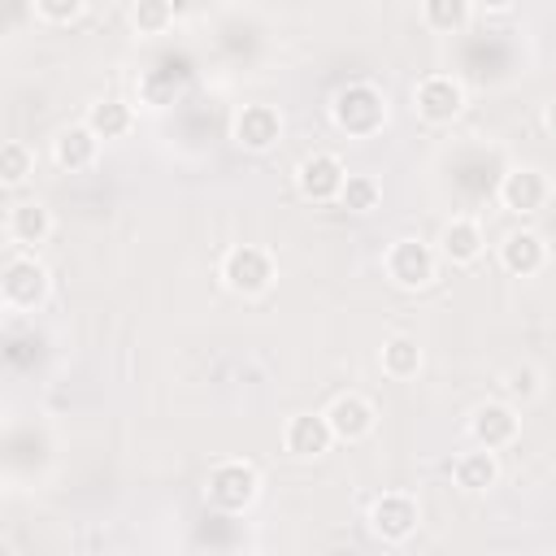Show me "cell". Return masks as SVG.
Instances as JSON below:
<instances>
[{
  "instance_id": "19",
  "label": "cell",
  "mask_w": 556,
  "mask_h": 556,
  "mask_svg": "<svg viewBox=\"0 0 556 556\" xmlns=\"http://www.w3.org/2000/svg\"><path fill=\"white\" fill-rule=\"evenodd\" d=\"M100 139H126L135 130V104L117 100V96H104V100H91L87 104V117H83Z\"/></svg>"
},
{
  "instance_id": "16",
  "label": "cell",
  "mask_w": 556,
  "mask_h": 556,
  "mask_svg": "<svg viewBox=\"0 0 556 556\" xmlns=\"http://www.w3.org/2000/svg\"><path fill=\"white\" fill-rule=\"evenodd\" d=\"M482 248H486V235L473 217H452L439 235V256L452 265H473L482 256Z\"/></svg>"
},
{
  "instance_id": "17",
  "label": "cell",
  "mask_w": 556,
  "mask_h": 556,
  "mask_svg": "<svg viewBox=\"0 0 556 556\" xmlns=\"http://www.w3.org/2000/svg\"><path fill=\"white\" fill-rule=\"evenodd\" d=\"M48 235H52V213H48V204L22 200V204L9 208V239H13L17 248H39Z\"/></svg>"
},
{
  "instance_id": "25",
  "label": "cell",
  "mask_w": 556,
  "mask_h": 556,
  "mask_svg": "<svg viewBox=\"0 0 556 556\" xmlns=\"http://www.w3.org/2000/svg\"><path fill=\"white\" fill-rule=\"evenodd\" d=\"M539 387H543V378H539L534 365H513V369H504V378H500V391H504L508 404H526V400H534Z\"/></svg>"
},
{
  "instance_id": "20",
  "label": "cell",
  "mask_w": 556,
  "mask_h": 556,
  "mask_svg": "<svg viewBox=\"0 0 556 556\" xmlns=\"http://www.w3.org/2000/svg\"><path fill=\"white\" fill-rule=\"evenodd\" d=\"M378 365L387 378L404 382V378H417L421 369V343L413 334H387L382 339V352H378Z\"/></svg>"
},
{
  "instance_id": "22",
  "label": "cell",
  "mask_w": 556,
  "mask_h": 556,
  "mask_svg": "<svg viewBox=\"0 0 556 556\" xmlns=\"http://www.w3.org/2000/svg\"><path fill=\"white\" fill-rule=\"evenodd\" d=\"M378 200H382V182H378L374 174H348V182H343V191H339V204H343L348 213H374Z\"/></svg>"
},
{
  "instance_id": "11",
  "label": "cell",
  "mask_w": 556,
  "mask_h": 556,
  "mask_svg": "<svg viewBox=\"0 0 556 556\" xmlns=\"http://www.w3.org/2000/svg\"><path fill=\"white\" fill-rule=\"evenodd\" d=\"M282 135V113L274 104H243L235 117V143L248 152H269Z\"/></svg>"
},
{
  "instance_id": "27",
  "label": "cell",
  "mask_w": 556,
  "mask_h": 556,
  "mask_svg": "<svg viewBox=\"0 0 556 556\" xmlns=\"http://www.w3.org/2000/svg\"><path fill=\"white\" fill-rule=\"evenodd\" d=\"M473 4H478V9H486V13H508L517 0H473Z\"/></svg>"
},
{
  "instance_id": "3",
  "label": "cell",
  "mask_w": 556,
  "mask_h": 556,
  "mask_svg": "<svg viewBox=\"0 0 556 556\" xmlns=\"http://www.w3.org/2000/svg\"><path fill=\"white\" fill-rule=\"evenodd\" d=\"M278 278V265H274V252L261 248V243H235L226 256H222V282L235 291V295H265Z\"/></svg>"
},
{
  "instance_id": "24",
  "label": "cell",
  "mask_w": 556,
  "mask_h": 556,
  "mask_svg": "<svg viewBox=\"0 0 556 556\" xmlns=\"http://www.w3.org/2000/svg\"><path fill=\"white\" fill-rule=\"evenodd\" d=\"M130 22H135L139 35H165L174 26V4L169 0H135Z\"/></svg>"
},
{
  "instance_id": "9",
  "label": "cell",
  "mask_w": 556,
  "mask_h": 556,
  "mask_svg": "<svg viewBox=\"0 0 556 556\" xmlns=\"http://www.w3.org/2000/svg\"><path fill=\"white\" fill-rule=\"evenodd\" d=\"M343 182H348V165H343L334 152H308V156L295 165V187H300L308 200H317V204L339 200Z\"/></svg>"
},
{
  "instance_id": "4",
  "label": "cell",
  "mask_w": 556,
  "mask_h": 556,
  "mask_svg": "<svg viewBox=\"0 0 556 556\" xmlns=\"http://www.w3.org/2000/svg\"><path fill=\"white\" fill-rule=\"evenodd\" d=\"M204 495L217 513H243L261 495V473L248 460H217L204 478Z\"/></svg>"
},
{
  "instance_id": "26",
  "label": "cell",
  "mask_w": 556,
  "mask_h": 556,
  "mask_svg": "<svg viewBox=\"0 0 556 556\" xmlns=\"http://www.w3.org/2000/svg\"><path fill=\"white\" fill-rule=\"evenodd\" d=\"M83 4H87V0H35V13H39L43 22H56V26H61V22H74V17L83 13Z\"/></svg>"
},
{
  "instance_id": "5",
  "label": "cell",
  "mask_w": 556,
  "mask_h": 556,
  "mask_svg": "<svg viewBox=\"0 0 556 556\" xmlns=\"http://www.w3.org/2000/svg\"><path fill=\"white\" fill-rule=\"evenodd\" d=\"M382 269H387V278H391L395 287L421 291V287H430L434 274H439V252H434L426 239H395V243L387 248V256H382Z\"/></svg>"
},
{
  "instance_id": "10",
  "label": "cell",
  "mask_w": 556,
  "mask_h": 556,
  "mask_svg": "<svg viewBox=\"0 0 556 556\" xmlns=\"http://www.w3.org/2000/svg\"><path fill=\"white\" fill-rule=\"evenodd\" d=\"M547 195H552V182H547V174L534 169V165H517V169H508V174L500 178V204H504L508 213H517V217L539 213V208L547 204Z\"/></svg>"
},
{
  "instance_id": "13",
  "label": "cell",
  "mask_w": 556,
  "mask_h": 556,
  "mask_svg": "<svg viewBox=\"0 0 556 556\" xmlns=\"http://www.w3.org/2000/svg\"><path fill=\"white\" fill-rule=\"evenodd\" d=\"M330 443H334V430H330L326 413H295V417L282 426V447H287L291 456H300V460L330 452Z\"/></svg>"
},
{
  "instance_id": "14",
  "label": "cell",
  "mask_w": 556,
  "mask_h": 556,
  "mask_svg": "<svg viewBox=\"0 0 556 556\" xmlns=\"http://www.w3.org/2000/svg\"><path fill=\"white\" fill-rule=\"evenodd\" d=\"M96 156H100V135H96L87 122L56 130V139H52V161H56L61 169L83 174V169H91V165H96Z\"/></svg>"
},
{
  "instance_id": "7",
  "label": "cell",
  "mask_w": 556,
  "mask_h": 556,
  "mask_svg": "<svg viewBox=\"0 0 556 556\" xmlns=\"http://www.w3.org/2000/svg\"><path fill=\"white\" fill-rule=\"evenodd\" d=\"M469 434H473L478 447H491V452L513 447L517 434H521L517 404H508V400H486V404H478V408L469 413Z\"/></svg>"
},
{
  "instance_id": "6",
  "label": "cell",
  "mask_w": 556,
  "mask_h": 556,
  "mask_svg": "<svg viewBox=\"0 0 556 556\" xmlns=\"http://www.w3.org/2000/svg\"><path fill=\"white\" fill-rule=\"evenodd\" d=\"M413 104H417V117L430 122V126H447L460 117L465 109V87L452 78V74H426L417 87H413Z\"/></svg>"
},
{
  "instance_id": "18",
  "label": "cell",
  "mask_w": 556,
  "mask_h": 556,
  "mask_svg": "<svg viewBox=\"0 0 556 556\" xmlns=\"http://www.w3.org/2000/svg\"><path fill=\"white\" fill-rule=\"evenodd\" d=\"M452 478H456V486H460V491H469V495H482V491H491V486L500 482V456H495L491 447L465 452V456H456V465H452Z\"/></svg>"
},
{
  "instance_id": "8",
  "label": "cell",
  "mask_w": 556,
  "mask_h": 556,
  "mask_svg": "<svg viewBox=\"0 0 556 556\" xmlns=\"http://www.w3.org/2000/svg\"><path fill=\"white\" fill-rule=\"evenodd\" d=\"M417 500L408 491H387L369 504V530L382 539V543H404L413 530H417Z\"/></svg>"
},
{
  "instance_id": "15",
  "label": "cell",
  "mask_w": 556,
  "mask_h": 556,
  "mask_svg": "<svg viewBox=\"0 0 556 556\" xmlns=\"http://www.w3.org/2000/svg\"><path fill=\"white\" fill-rule=\"evenodd\" d=\"M500 265H504L513 278L539 274V269L547 265V243H543V235H534V230H513V235H504V243H500Z\"/></svg>"
},
{
  "instance_id": "1",
  "label": "cell",
  "mask_w": 556,
  "mask_h": 556,
  "mask_svg": "<svg viewBox=\"0 0 556 556\" xmlns=\"http://www.w3.org/2000/svg\"><path fill=\"white\" fill-rule=\"evenodd\" d=\"M330 117L343 135L352 139H369L387 126V96L374 87V83H348L334 91L330 100Z\"/></svg>"
},
{
  "instance_id": "23",
  "label": "cell",
  "mask_w": 556,
  "mask_h": 556,
  "mask_svg": "<svg viewBox=\"0 0 556 556\" xmlns=\"http://www.w3.org/2000/svg\"><path fill=\"white\" fill-rule=\"evenodd\" d=\"M30 174H35V152L22 139H9L0 148V182L4 187H22Z\"/></svg>"
},
{
  "instance_id": "21",
  "label": "cell",
  "mask_w": 556,
  "mask_h": 556,
  "mask_svg": "<svg viewBox=\"0 0 556 556\" xmlns=\"http://www.w3.org/2000/svg\"><path fill=\"white\" fill-rule=\"evenodd\" d=\"M469 17H473V0H421V22L439 35L465 30Z\"/></svg>"
},
{
  "instance_id": "2",
  "label": "cell",
  "mask_w": 556,
  "mask_h": 556,
  "mask_svg": "<svg viewBox=\"0 0 556 556\" xmlns=\"http://www.w3.org/2000/svg\"><path fill=\"white\" fill-rule=\"evenodd\" d=\"M48 291H52V274H48V265H43L35 252H13V256L4 261L0 295H4V304H9L13 313L39 308V304L48 300Z\"/></svg>"
},
{
  "instance_id": "12",
  "label": "cell",
  "mask_w": 556,
  "mask_h": 556,
  "mask_svg": "<svg viewBox=\"0 0 556 556\" xmlns=\"http://www.w3.org/2000/svg\"><path fill=\"white\" fill-rule=\"evenodd\" d=\"M326 421H330L334 439H343V443H356V439H365V434L374 430L378 413H374V404H369L361 391H343V395H334V400H330V408H326Z\"/></svg>"
},
{
  "instance_id": "28",
  "label": "cell",
  "mask_w": 556,
  "mask_h": 556,
  "mask_svg": "<svg viewBox=\"0 0 556 556\" xmlns=\"http://www.w3.org/2000/svg\"><path fill=\"white\" fill-rule=\"evenodd\" d=\"M543 122H547V130H552V135H556V96H552V100H547V109H543Z\"/></svg>"
}]
</instances>
